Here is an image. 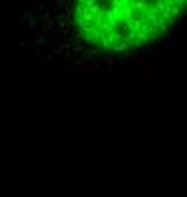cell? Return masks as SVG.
I'll return each instance as SVG.
<instances>
[{"mask_svg":"<svg viewBox=\"0 0 187 197\" xmlns=\"http://www.w3.org/2000/svg\"><path fill=\"white\" fill-rule=\"evenodd\" d=\"M185 0H34L23 38L62 67H102L153 51Z\"/></svg>","mask_w":187,"mask_h":197,"instance_id":"1","label":"cell"}]
</instances>
